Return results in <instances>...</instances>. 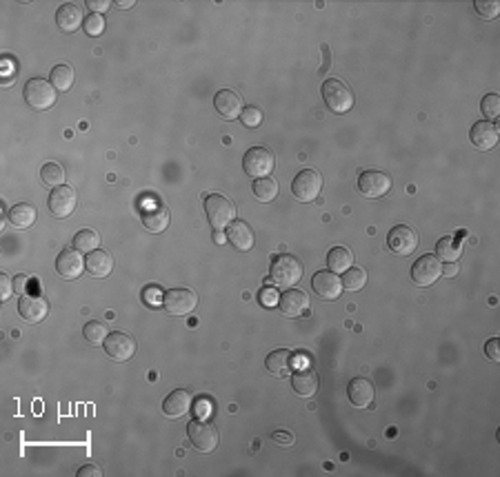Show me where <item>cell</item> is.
Listing matches in <instances>:
<instances>
[{
    "instance_id": "obj_13",
    "label": "cell",
    "mask_w": 500,
    "mask_h": 477,
    "mask_svg": "<svg viewBox=\"0 0 500 477\" xmlns=\"http://www.w3.org/2000/svg\"><path fill=\"white\" fill-rule=\"evenodd\" d=\"M18 313L29 324H38L49 313V302L43 296H33V293H23L18 300Z\"/></svg>"
},
{
    "instance_id": "obj_49",
    "label": "cell",
    "mask_w": 500,
    "mask_h": 477,
    "mask_svg": "<svg viewBox=\"0 0 500 477\" xmlns=\"http://www.w3.org/2000/svg\"><path fill=\"white\" fill-rule=\"evenodd\" d=\"M456 273H458V264L456 262H444L442 275H447V278H456Z\"/></svg>"
},
{
    "instance_id": "obj_32",
    "label": "cell",
    "mask_w": 500,
    "mask_h": 477,
    "mask_svg": "<svg viewBox=\"0 0 500 477\" xmlns=\"http://www.w3.org/2000/svg\"><path fill=\"white\" fill-rule=\"evenodd\" d=\"M100 245V237L94 229H83L73 235V249H78L80 253H91L96 251Z\"/></svg>"
},
{
    "instance_id": "obj_17",
    "label": "cell",
    "mask_w": 500,
    "mask_h": 477,
    "mask_svg": "<svg viewBox=\"0 0 500 477\" xmlns=\"http://www.w3.org/2000/svg\"><path fill=\"white\" fill-rule=\"evenodd\" d=\"M469 140L478 151H489L498 144V127L489 120H478L472 127Z\"/></svg>"
},
{
    "instance_id": "obj_21",
    "label": "cell",
    "mask_w": 500,
    "mask_h": 477,
    "mask_svg": "<svg viewBox=\"0 0 500 477\" xmlns=\"http://www.w3.org/2000/svg\"><path fill=\"white\" fill-rule=\"evenodd\" d=\"M347 397L351 402V407L365 409L374 402V384L365 377H354L347 384Z\"/></svg>"
},
{
    "instance_id": "obj_7",
    "label": "cell",
    "mask_w": 500,
    "mask_h": 477,
    "mask_svg": "<svg viewBox=\"0 0 500 477\" xmlns=\"http://www.w3.org/2000/svg\"><path fill=\"white\" fill-rule=\"evenodd\" d=\"M189 442L198 453H214L218 446V431L212 422L205 419H194L187 427Z\"/></svg>"
},
{
    "instance_id": "obj_44",
    "label": "cell",
    "mask_w": 500,
    "mask_h": 477,
    "mask_svg": "<svg viewBox=\"0 0 500 477\" xmlns=\"http://www.w3.org/2000/svg\"><path fill=\"white\" fill-rule=\"evenodd\" d=\"M271 439H274L276 444H281V446H291L293 444V433H289V431H276L271 435Z\"/></svg>"
},
{
    "instance_id": "obj_14",
    "label": "cell",
    "mask_w": 500,
    "mask_h": 477,
    "mask_svg": "<svg viewBox=\"0 0 500 477\" xmlns=\"http://www.w3.org/2000/svg\"><path fill=\"white\" fill-rule=\"evenodd\" d=\"M442 275V267L436 255H422L412 267V282L418 286H429Z\"/></svg>"
},
{
    "instance_id": "obj_12",
    "label": "cell",
    "mask_w": 500,
    "mask_h": 477,
    "mask_svg": "<svg viewBox=\"0 0 500 477\" xmlns=\"http://www.w3.org/2000/svg\"><path fill=\"white\" fill-rule=\"evenodd\" d=\"M49 211L56 215V218H69L73 211H76V205H78V195L73 191V187H56L51 189L49 193Z\"/></svg>"
},
{
    "instance_id": "obj_25",
    "label": "cell",
    "mask_w": 500,
    "mask_h": 477,
    "mask_svg": "<svg viewBox=\"0 0 500 477\" xmlns=\"http://www.w3.org/2000/svg\"><path fill=\"white\" fill-rule=\"evenodd\" d=\"M83 11L78 9V5L67 3L63 5L58 11H56V25H58L65 33H73L76 29H80L83 25Z\"/></svg>"
},
{
    "instance_id": "obj_37",
    "label": "cell",
    "mask_w": 500,
    "mask_h": 477,
    "mask_svg": "<svg viewBox=\"0 0 500 477\" xmlns=\"http://www.w3.org/2000/svg\"><path fill=\"white\" fill-rule=\"evenodd\" d=\"M480 112H483V116L489 122H494L500 116V98H498V94H487L483 98V102H480Z\"/></svg>"
},
{
    "instance_id": "obj_26",
    "label": "cell",
    "mask_w": 500,
    "mask_h": 477,
    "mask_svg": "<svg viewBox=\"0 0 500 477\" xmlns=\"http://www.w3.org/2000/svg\"><path fill=\"white\" fill-rule=\"evenodd\" d=\"M291 389L296 395H301V397H313L318 391V375L309 371V369H303L298 373H293L291 375Z\"/></svg>"
},
{
    "instance_id": "obj_31",
    "label": "cell",
    "mask_w": 500,
    "mask_h": 477,
    "mask_svg": "<svg viewBox=\"0 0 500 477\" xmlns=\"http://www.w3.org/2000/svg\"><path fill=\"white\" fill-rule=\"evenodd\" d=\"M254 195L261 200V203H271V200H276V195H278V182L271 176L258 178L254 182Z\"/></svg>"
},
{
    "instance_id": "obj_9",
    "label": "cell",
    "mask_w": 500,
    "mask_h": 477,
    "mask_svg": "<svg viewBox=\"0 0 500 477\" xmlns=\"http://www.w3.org/2000/svg\"><path fill=\"white\" fill-rule=\"evenodd\" d=\"M387 247L396 255H412L418 247V231L414 227L398 225L387 233Z\"/></svg>"
},
{
    "instance_id": "obj_48",
    "label": "cell",
    "mask_w": 500,
    "mask_h": 477,
    "mask_svg": "<svg viewBox=\"0 0 500 477\" xmlns=\"http://www.w3.org/2000/svg\"><path fill=\"white\" fill-rule=\"evenodd\" d=\"M261 302H263L265 306H267V304L271 306V304L276 302V291H274V289H263V291H261Z\"/></svg>"
},
{
    "instance_id": "obj_45",
    "label": "cell",
    "mask_w": 500,
    "mask_h": 477,
    "mask_svg": "<svg viewBox=\"0 0 500 477\" xmlns=\"http://www.w3.org/2000/svg\"><path fill=\"white\" fill-rule=\"evenodd\" d=\"M209 413H212L209 400H198V404H196V417H207Z\"/></svg>"
},
{
    "instance_id": "obj_8",
    "label": "cell",
    "mask_w": 500,
    "mask_h": 477,
    "mask_svg": "<svg viewBox=\"0 0 500 477\" xmlns=\"http://www.w3.org/2000/svg\"><path fill=\"white\" fill-rule=\"evenodd\" d=\"M198 306V296L192 289H170L162 296V309L170 316H189Z\"/></svg>"
},
{
    "instance_id": "obj_47",
    "label": "cell",
    "mask_w": 500,
    "mask_h": 477,
    "mask_svg": "<svg viewBox=\"0 0 500 477\" xmlns=\"http://www.w3.org/2000/svg\"><path fill=\"white\" fill-rule=\"evenodd\" d=\"M89 475H94V477H103V471L96 466V464H87L78 471V477H89Z\"/></svg>"
},
{
    "instance_id": "obj_41",
    "label": "cell",
    "mask_w": 500,
    "mask_h": 477,
    "mask_svg": "<svg viewBox=\"0 0 500 477\" xmlns=\"http://www.w3.org/2000/svg\"><path fill=\"white\" fill-rule=\"evenodd\" d=\"M11 293H14V282L7 273L0 275V298H3V302H7L11 298Z\"/></svg>"
},
{
    "instance_id": "obj_42",
    "label": "cell",
    "mask_w": 500,
    "mask_h": 477,
    "mask_svg": "<svg viewBox=\"0 0 500 477\" xmlns=\"http://www.w3.org/2000/svg\"><path fill=\"white\" fill-rule=\"evenodd\" d=\"M498 338H491L487 344H485V355L491 360V362H500V346H498Z\"/></svg>"
},
{
    "instance_id": "obj_46",
    "label": "cell",
    "mask_w": 500,
    "mask_h": 477,
    "mask_svg": "<svg viewBox=\"0 0 500 477\" xmlns=\"http://www.w3.org/2000/svg\"><path fill=\"white\" fill-rule=\"evenodd\" d=\"M85 5H87L89 9H94V11L98 14V11H107L111 3H109V0H87Z\"/></svg>"
},
{
    "instance_id": "obj_39",
    "label": "cell",
    "mask_w": 500,
    "mask_h": 477,
    "mask_svg": "<svg viewBox=\"0 0 500 477\" xmlns=\"http://www.w3.org/2000/svg\"><path fill=\"white\" fill-rule=\"evenodd\" d=\"M87 36H100L105 31V18L100 14H89L85 18V23H83Z\"/></svg>"
},
{
    "instance_id": "obj_11",
    "label": "cell",
    "mask_w": 500,
    "mask_h": 477,
    "mask_svg": "<svg viewBox=\"0 0 500 477\" xmlns=\"http://www.w3.org/2000/svg\"><path fill=\"white\" fill-rule=\"evenodd\" d=\"M105 353L114 362L132 360L134 353H136V340L129 336V333H123V331L109 333L107 340H105Z\"/></svg>"
},
{
    "instance_id": "obj_43",
    "label": "cell",
    "mask_w": 500,
    "mask_h": 477,
    "mask_svg": "<svg viewBox=\"0 0 500 477\" xmlns=\"http://www.w3.org/2000/svg\"><path fill=\"white\" fill-rule=\"evenodd\" d=\"M145 302L147 304H152V306H156V304H162V293L156 289V286H150V289H145Z\"/></svg>"
},
{
    "instance_id": "obj_16",
    "label": "cell",
    "mask_w": 500,
    "mask_h": 477,
    "mask_svg": "<svg viewBox=\"0 0 500 477\" xmlns=\"http://www.w3.org/2000/svg\"><path fill=\"white\" fill-rule=\"evenodd\" d=\"M85 269V260L78 249H63L56 258V271L65 280H76Z\"/></svg>"
},
{
    "instance_id": "obj_34",
    "label": "cell",
    "mask_w": 500,
    "mask_h": 477,
    "mask_svg": "<svg viewBox=\"0 0 500 477\" xmlns=\"http://www.w3.org/2000/svg\"><path fill=\"white\" fill-rule=\"evenodd\" d=\"M41 180L51 189L63 187L65 185V169L61 167L58 162H47L45 167L41 169Z\"/></svg>"
},
{
    "instance_id": "obj_20",
    "label": "cell",
    "mask_w": 500,
    "mask_h": 477,
    "mask_svg": "<svg viewBox=\"0 0 500 477\" xmlns=\"http://www.w3.org/2000/svg\"><path fill=\"white\" fill-rule=\"evenodd\" d=\"M142 225L150 233H162L170 227V209L160 203H152L142 207Z\"/></svg>"
},
{
    "instance_id": "obj_50",
    "label": "cell",
    "mask_w": 500,
    "mask_h": 477,
    "mask_svg": "<svg viewBox=\"0 0 500 477\" xmlns=\"http://www.w3.org/2000/svg\"><path fill=\"white\" fill-rule=\"evenodd\" d=\"M116 5H118V7H123V9H129V7H134L136 3H134V0H118Z\"/></svg>"
},
{
    "instance_id": "obj_24",
    "label": "cell",
    "mask_w": 500,
    "mask_h": 477,
    "mask_svg": "<svg viewBox=\"0 0 500 477\" xmlns=\"http://www.w3.org/2000/svg\"><path fill=\"white\" fill-rule=\"evenodd\" d=\"M85 269L94 275V278H107V275L114 271V258L107 251H91L85 260Z\"/></svg>"
},
{
    "instance_id": "obj_5",
    "label": "cell",
    "mask_w": 500,
    "mask_h": 477,
    "mask_svg": "<svg viewBox=\"0 0 500 477\" xmlns=\"http://www.w3.org/2000/svg\"><path fill=\"white\" fill-rule=\"evenodd\" d=\"M23 96L31 109H36V112H45V109H51L56 104V87L43 78H31V80H27V85L23 89Z\"/></svg>"
},
{
    "instance_id": "obj_28",
    "label": "cell",
    "mask_w": 500,
    "mask_h": 477,
    "mask_svg": "<svg viewBox=\"0 0 500 477\" xmlns=\"http://www.w3.org/2000/svg\"><path fill=\"white\" fill-rule=\"evenodd\" d=\"M36 218H38V211H36V207L29 203H18L9 209V223L18 229L31 227L36 223Z\"/></svg>"
},
{
    "instance_id": "obj_35",
    "label": "cell",
    "mask_w": 500,
    "mask_h": 477,
    "mask_svg": "<svg viewBox=\"0 0 500 477\" xmlns=\"http://www.w3.org/2000/svg\"><path fill=\"white\" fill-rule=\"evenodd\" d=\"M343 289H347V291H360L365 284H367V273H365V269H360V267H356V269H347L345 273H343Z\"/></svg>"
},
{
    "instance_id": "obj_4",
    "label": "cell",
    "mask_w": 500,
    "mask_h": 477,
    "mask_svg": "<svg viewBox=\"0 0 500 477\" xmlns=\"http://www.w3.org/2000/svg\"><path fill=\"white\" fill-rule=\"evenodd\" d=\"M323 191V176L316 169H303L291 182V193L298 203H313Z\"/></svg>"
},
{
    "instance_id": "obj_23",
    "label": "cell",
    "mask_w": 500,
    "mask_h": 477,
    "mask_svg": "<svg viewBox=\"0 0 500 477\" xmlns=\"http://www.w3.org/2000/svg\"><path fill=\"white\" fill-rule=\"evenodd\" d=\"M227 240L238 251H249L256 242V235L247 223H243V220H234V223L227 227Z\"/></svg>"
},
{
    "instance_id": "obj_19",
    "label": "cell",
    "mask_w": 500,
    "mask_h": 477,
    "mask_svg": "<svg viewBox=\"0 0 500 477\" xmlns=\"http://www.w3.org/2000/svg\"><path fill=\"white\" fill-rule=\"evenodd\" d=\"M214 107L225 120H234V118H240V114H243V98L231 89H222L214 98Z\"/></svg>"
},
{
    "instance_id": "obj_1",
    "label": "cell",
    "mask_w": 500,
    "mask_h": 477,
    "mask_svg": "<svg viewBox=\"0 0 500 477\" xmlns=\"http://www.w3.org/2000/svg\"><path fill=\"white\" fill-rule=\"evenodd\" d=\"M305 273L303 262L296 258V255L283 253L276 255L269 267V280L274 282V286L278 289H291L293 284H298Z\"/></svg>"
},
{
    "instance_id": "obj_10",
    "label": "cell",
    "mask_w": 500,
    "mask_h": 477,
    "mask_svg": "<svg viewBox=\"0 0 500 477\" xmlns=\"http://www.w3.org/2000/svg\"><path fill=\"white\" fill-rule=\"evenodd\" d=\"M392 189V176L378 171V169H367L358 176V191L365 198H382Z\"/></svg>"
},
{
    "instance_id": "obj_22",
    "label": "cell",
    "mask_w": 500,
    "mask_h": 477,
    "mask_svg": "<svg viewBox=\"0 0 500 477\" xmlns=\"http://www.w3.org/2000/svg\"><path fill=\"white\" fill-rule=\"evenodd\" d=\"M189 409H192V395H189V391H184V389L172 391L162 402V413L167 417H172V419L182 417Z\"/></svg>"
},
{
    "instance_id": "obj_29",
    "label": "cell",
    "mask_w": 500,
    "mask_h": 477,
    "mask_svg": "<svg viewBox=\"0 0 500 477\" xmlns=\"http://www.w3.org/2000/svg\"><path fill=\"white\" fill-rule=\"evenodd\" d=\"M327 264H329V271H333V273H345L347 269H351V264H354V255H351V251L345 247H333L327 253Z\"/></svg>"
},
{
    "instance_id": "obj_15",
    "label": "cell",
    "mask_w": 500,
    "mask_h": 477,
    "mask_svg": "<svg viewBox=\"0 0 500 477\" xmlns=\"http://www.w3.org/2000/svg\"><path fill=\"white\" fill-rule=\"evenodd\" d=\"M311 289L316 291L323 300H338L343 293V282L333 271H318L311 278Z\"/></svg>"
},
{
    "instance_id": "obj_2",
    "label": "cell",
    "mask_w": 500,
    "mask_h": 477,
    "mask_svg": "<svg viewBox=\"0 0 500 477\" xmlns=\"http://www.w3.org/2000/svg\"><path fill=\"white\" fill-rule=\"evenodd\" d=\"M321 94H323L325 104L333 114H347L349 109L354 107V91L338 78H327L323 82Z\"/></svg>"
},
{
    "instance_id": "obj_6",
    "label": "cell",
    "mask_w": 500,
    "mask_h": 477,
    "mask_svg": "<svg viewBox=\"0 0 500 477\" xmlns=\"http://www.w3.org/2000/svg\"><path fill=\"white\" fill-rule=\"evenodd\" d=\"M276 167V158H274V151L265 149V146H251V149L245 154L243 158V169L247 176L251 178H267L271 176Z\"/></svg>"
},
{
    "instance_id": "obj_27",
    "label": "cell",
    "mask_w": 500,
    "mask_h": 477,
    "mask_svg": "<svg viewBox=\"0 0 500 477\" xmlns=\"http://www.w3.org/2000/svg\"><path fill=\"white\" fill-rule=\"evenodd\" d=\"M267 371L276 377H285L289 375L291 366H293V355L287 351V348H278V351H271L265 360Z\"/></svg>"
},
{
    "instance_id": "obj_33",
    "label": "cell",
    "mask_w": 500,
    "mask_h": 477,
    "mask_svg": "<svg viewBox=\"0 0 500 477\" xmlns=\"http://www.w3.org/2000/svg\"><path fill=\"white\" fill-rule=\"evenodd\" d=\"M51 85L56 91H69L73 87V69L69 65H56L51 69Z\"/></svg>"
},
{
    "instance_id": "obj_40",
    "label": "cell",
    "mask_w": 500,
    "mask_h": 477,
    "mask_svg": "<svg viewBox=\"0 0 500 477\" xmlns=\"http://www.w3.org/2000/svg\"><path fill=\"white\" fill-rule=\"evenodd\" d=\"M240 120H243L245 127H258L263 122V112L258 107H247L243 109V114H240Z\"/></svg>"
},
{
    "instance_id": "obj_18",
    "label": "cell",
    "mask_w": 500,
    "mask_h": 477,
    "mask_svg": "<svg viewBox=\"0 0 500 477\" xmlns=\"http://www.w3.org/2000/svg\"><path fill=\"white\" fill-rule=\"evenodd\" d=\"M278 304L287 318H298L309 309V296L298 289H285V293H281V298H278Z\"/></svg>"
},
{
    "instance_id": "obj_3",
    "label": "cell",
    "mask_w": 500,
    "mask_h": 477,
    "mask_svg": "<svg viewBox=\"0 0 500 477\" xmlns=\"http://www.w3.org/2000/svg\"><path fill=\"white\" fill-rule=\"evenodd\" d=\"M205 213H207V220L214 227V231L227 229L236 220V207L220 193H212L205 198Z\"/></svg>"
},
{
    "instance_id": "obj_38",
    "label": "cell",
    "mask_w": 500,
    "mask_h": 477,
    "mask_svg": "<svg viewBox=\"0 0 500 477\" xmlns=\"http://www.w3.org/2000/svg\"><path fill=\"white\" fill-rule=\"evenodd\" d=\"M474 7H476V14L483 18V21H494V18H498V14H500V5L496 3V0H476Z\"/></svg>"
},
{
    "instance_id": "obj_30",
    "label": "cell",
    "mask_w": 500,
    "mask_h": 477,
    "mask_svg": "<svg viewBox=\"0 0 500 477\" xmlns=\"http://www.w3.org/2000/svg\"><path fill=\"white\" fill-rule=\"evenodd\" d=\"M460 251H462L460 240H456L452 235H444L436 245V258L442 262H456L460 258Z\"/></svg>"
},
{
    "instance_id": "obj_51",
    "label": "cell",
    "mask_w": 500,
    "mask_h": 477,
    "mask_svg": "<svg viewBox=\"0 0 500 477\" xmlns=\"http://www.w3.org/2000/svg\"><path fill=\"white\" fill-rule=\"evenodd\" d=\"M214 240L216 242H225V235H222L220 231H214Z\"/></svg>"
},
{
    "instance_id": "obj_36",
    "label": "cell",
    "mask_w": 500,
    "mask_h": 477,
    "mask_svg": "<svg viewBox=\"0 0 500 477\" xmlns=\"http://www.w3.org/2000/svg\"><path fill=\"white\" fill-rule=\"evenodd\" d=\"M83 333H85V340L91 342V344H105V340H107V336H109L107 328H105V324L98 322V320L87 322L85 328H83Z\"/></svg>"
}]
</instances>
